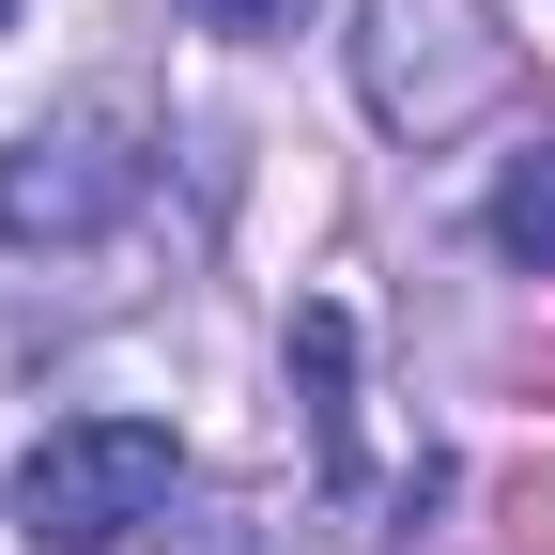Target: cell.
Returning <instances> with one entry per match:
<instances>
[{
    "mask_svg": "<svg viewBox=\"0 0 555 555\" xmlns=\"http://www.w3.org/2000/svg\"><path fill=\"white\" fill-rule=\"evenodd\" d=\"M170 494H185L170 416H62V433H31L16 478H0V509H16L31 555H124Z\"/></svg>",
    "mask_w": 555,
    "mask_h": 555,
    "instance_id": "2",
    "label": "cell"
},
{
    "mask_svg": "<svg viewBox=\"0 0 555 555\" xmlns=\"http://www.w3.org/2000/svg\"><path fill=\"white\" fill-rule=\"evenodd\" d=\"M478 232H494V262L555 278V139H540V155H509V170H494V201H478Z\"/></svg>",
    "mask_w": 555,
    "mask_h": 555,
    "instance_id": "4",
    "label": "cell"
},
{
    "mask_svg": "<svg viewBox=\"0 0 555 555\" xmlns=\"http://www.w3.org/2000/svg\"><path fill=\"white\" fill-rule=\"evenodd\" d=\"M139 185H155V155H139L124 108H62L31 139H0V247H93L139 217Z\"/></svg>",
    "mask_w": 555,
    "mask_h": 555,
    "instance_id": "3",
    "label": "cell"
},
{
    "mask_svg": "<svg viewBox=\"0 0 555 555\" xmlns=\"http://www.w3.org/2000/svg\"><path fill=\"white\" fill-rule=\"evenodd\" d=\"M0 16H16V0H0Z\"/></svg>",
    "mask_w": 555,
    "mask_h": 555,
    "instance_id": "7",
    "label": "cell"
},
{
    "mask_svg": "<svg viewBox=\"0 0 555 555\" xmlns=\"http://www.w3.org/2000/svg\"><path fill=\"white\" fill-rule=\"evenodd\" d=\"M509 78H525L509 0H356V93H371V124L401 139V155L494 124Z\"/></svg>",
    "mask_w": 555,
    "mask_h": 555,
    "instance_id": "1",
    "label": "cell"
},
{
    "mask_svg": "<svg viewBox=\"0 0 555 555\" xmlns=\"http://www.w3.org/2000/svg\"><path fill=\"white\" fill-rule=\"evenodd\" d=\"M201 31H232V47H278V31H309V0H185Z\"/></svg>",
    "mask_w": 555,
    "mask_h": 555,
    "instance_id": "5",
    "label": "cell"
},
{
    "mask_svg": "<svg viewBox=\"0 0 555 555\" xmlns=\"http://www.w3.org/2000/svg\"><path fill=\"white\" fill-rule=\"evenodd\" d=\"M201 555H247V540H201Z\"/></svg>",
    "mask_w": 555,
    "mask_h": 555,
    "instance_id": "6",
    "label": "cell"
}]
</instances>
